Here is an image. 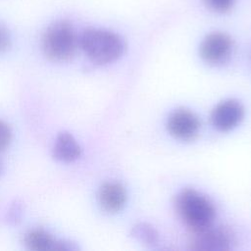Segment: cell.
<instances>
[{
    "label": "cell",
    "instance_id": "cell-1",
    "mask_svg": "<svg viewBox=\"0 0 251 251\" xmlns=\"http://www.w3.org/2000/svg\"><path fill=\"white\" fill-rule=\"evenodd\" d=\"M78 47L79 37L68 20L53 22L43 32L41 48L50 61L68 62L75 56Z\"/></svg>",
    "mask_w": 251,
    "mask_h": 251
},
{
    "label": "cell",
    "instance_id": "cell-2",
    "mask_svg": "<svg viewBox=\"0 0 251 251\" xmlns=\"http://www.w3.org/2000/svg\"><path fill=\"white\" fill-rule=\"evenodd\" d=\"M79 47L93 63L104 65L118 60L125 51L124 39L108 29L89 27L79 36Z\"/></svg>",
    "mask_w": 251,
    "mask_h": 251
},
{
    "label": "cell",
    "instance_id": "cell-3",
    "mask_svg": "<svg viewBox=\"0 0 251 251\" xmlns=\"http://www.w3.org/2000/svg\"><path fill=\"white\" fill-rule=\"evenodd\" d=\"M176 208L181 220L193 232L212 226L216 217L213 203L193 188L183 189L176 195Z\"/></svg>",
    "mask_w": 251,
    "mask_h": 251
},
{
    "label": "cell",
    "instance_id": "cell-4",
    "mask_svg": "<svg viewBox=\"0 0 251 251\" xmlns=\"http://www.w3.org/2000/svg\"><path fill=\"white\" fill-rule=\"evenodd\" d=\"M190 249L196 251H228L234 245V234L226 226L213 225L194 232Z\"/></svg>",
    "mask_w": 251,
    "mask_h": 251
},
{
    "label": "cell",
    "instance_id": "cell-5",
    "mask_svg": "<svg viewBox=\"0 0 251 251\" xmlns=\"http://www.w3.org/2000/svg\"><path fill=\"white\" fill-rule=\"evenodd\" d=\"M233 49V41L226 32L214 31L207 34L199 48L201 58L210 65H221L226 62Z\"/></svg>",
    "mask_w": 251,
    "mask_h": 251
},
{
    "label": "cell",
    "instance_id": "cell-6",
    "mask_svg": "<svg viewBox=\"0 0 251 251\" xmlns=\"http://www.w3.org/2000/svg\"><path fill=\"white\" fill-rule=\"evenodd\" d=\"M200 121L192 111L180 108L174 111L168 118L167 129L176 139L187 141L194 139L200 129Z\"/></svg>",
    "mask_w": 251,
    "mask_h": 251
},
{
    "label": "cell",
    "instance_id": "cell-7",
    "mask_svg": "<svg viewBox=\"0 0 251 251\" xmlns=\"http://www.w3.org/2000/svg\"><path fill=\"white\" fill-rule=\"evenodd\" d=\"M244 108L234 99H228L219 103L212 111L211 121L213 126L219 131H228L242 121Z\"/></svg>",
    "mask_w": 251,
    "mask_h": 251
},
{
    "label": "cell",
    "instance_id": "cell-8",
    "mask_svg": "<svg viewBox=\"0 0 251 251\" xmlns=\"http://www.w3.org/2000/svg\"><path fill=\"white\" fill-rule=\"evenodd\" d=\"M24 243L27 249L32 251H71L77 249L74 243L57 239L42 228L28 230L25 234Z\"/></svg>",
    "mask_w": 251,
    "mask_h": 251
},
{
    "label": "cell",
    "instance_id": "cell-9",
    "mask_svg": "<svg viewBox=\"0 0 251 251\" xmlns=\"http://www.w3.org/2000/svg\"><path fill=\"white\" fill-rule=\"evenodd\" d=\"M126 200L125 187L116 181L103 183L98 191V202L100 207L107 213H117L123 209Z\"/></svg>",
    "mask_w": 251,
    "mask_h": 251
},
{
    "label": "cell",
    "instance_id": "cell-10",
    "mask_svg": "<svg viewBox=\"0 0 251 251\" xmlns=\"http://www.w3.org/2000/svg\"><path fill=\"white\" fill-rule=\"evenodd\" d=\"M52 152L56 160L64 163H72L79 158L81 148L71 133L63 131L57 135Z\"/></svg>",
    "mask_w": 251,
    "mask_h": 251
},
{
    "label": "cell",
    "instance_id": "cell-11",
    "mask_svg": "<svg viewBox=\"0 0 251 251\" xmlns=\"http://www.w3.org/2000/svg\"><path fill=\"white\" fill-rule=\"evenodd\" d=\"M131 234L134 238L146 245H155L159 241L158 231L149 224L139 223L131 229Z\"/></svg>",
    "mask_w": 251,
    "mask_h": 251
},
{
    "label": "cell",
    "instance_id": "cell-12",
    "mask_svg": "<svg viewBox=\"0 0 251 251\" xmlns=\"http://www.w3.org/2000/svg\"><path fill=\"white\" fill-rule=\"evenodd\" d=\"M234 2L235 0H204L206 6L217 13L228 12L232 8Z\"/></svg>",
    "mask_w": 251,
    "mask_h": 251
},
{
    "label": "cell",
    "instance_id": "cell-13",
    "mask_svg": "<svg viewBox=\"0 0 251 251\" xmlns=\"http://www.w3.org/2000/svg\"><path fill=\"white\" fill-rule=\"evenodd\" d=\"M12 140V129L10 126L0 121V151L5 150Z\"/></svg>",
    "mask_w": 251,
    "mask_h": 251
},
{
    "label": "cell",
    "instance_id": "cell-14",
    "mask_svg": "<svg viewBox=\"0 0 251 251\" xmlns=\"http://www.w3.org/2000/svg\"><path fill=\"white\" fill-rule=\"evenodd\" d=\"M12 45V37L9 28L0 22V54L8 51Z\"/></svg>",
    "mask_w": 251,
    "mask_h": 251
},
{
    "label": "cell",
    "instance_id": "cell-15",
    "mask_svg": "<svg viewBox=\"0 0 251 251\" xmlns=\"http://www.w3.org/2000/svg\"><path fill=\"white\" fill-rule=\"evenodd\" d=\"M2 172H3V163H2V161H1V159H0V176H1Z\"/></svg>",
    "mask_w": 251,
    "mask_h": 251
}]
</instances>
